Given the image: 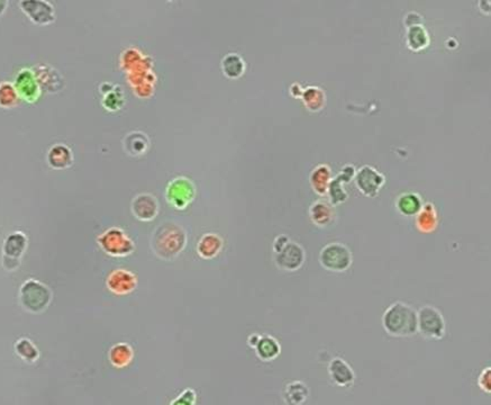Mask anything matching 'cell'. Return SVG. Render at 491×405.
I'll return each mask as SVG.
<instances>
[{
    "label": "cell",
    "instance_id": "obj_1",
    "mask_svg": "<svg viewBox=\"0 0 491 405\" xmlns=\"http://www.w3.org/2000/svg\"><path fill=\"white\" fill-rule=\"evenodd\" d=\"M186 244L187 233L181 226L172 221L160 224L151 237V248L162 260H174L185 249Z\"/></svg>",
    "mask_w": 491,
    "mask_h": 405
},
{
    "label": "cell",
    "instance_id": "obj_2",
    "mask_svg": "<svg viewBox=\"0 0 491 405\" xmlns=\"http://www.w3.org/2000/svg\"><path fill=\"white\" fill-rule=\"evenodd\" d=\"M382 327L393 338H411L417 334V311L409 304L397 301L382 314Z\"/></svg>",
    "mask_w": 491,
    "mask_h": 405
},
{
    "label": "cell",
    "instance_id": "obj_3",
    "mask_svg": "<svg viewBox=\"0 0 491 405\" xmlns=\"http://www.w3.org/2000/svg\"><path fill=\"white\" fill-rule=\"evenodd\" d=\"M52 292L45 284L40 283L38 279H27L20 286V301L24 310L27 312H44L52 301Z\"/></svg>",
    "mask_w": 491,
    "mask_h": 405
},
{
    "label": "cell",
    "instance_id": "obj_4",
    "mask_svg": "<svg viewBox=\"0 0 491 405\" xmlns=\"http://www.w3.org/2000/svg\"><path fill=\"white\" fill-rule=\"evenodd\" d=\"M446 332L443 313L433 307L424 305L417 311V333L428 340H442Z\"/></svg>",
    "mask_w": 491,
    "mask_h": 405
},
{
    "label": "cell",
    "instance_id": "obj_5",
    "mask_svg": "<svg viewBox=\"0 0 491 405\" xmlns=\"http://www.w3.org/2000/svg\"><path fill=\"white\" fill-rule=\"evenodd\" d=\"M97 242L101 250L112 257H128L135 250V243L128 233L119 226H113L103 232Z\"/></svg>",
    "mask_w": 491,
    "mask_h": 405
},
{
    "label": "cell",
    "instance_id": "obj_6",
    "mask_svg": "<svg viewBox=\"0 0 491 405\" xmlns=\"http://www.w3.org/2000/svg\"><path fill=\"white\" fill-rule=\"evenodd\" d=\"M352 263V252L341 242L328 243L319 252V263L327 272H345Z\"/></svg>",
    "mask_w": 491,
    "mask_h": 405
},
{
    "label": "cell",
    "instance_id": "obj_7",
    "mask_svg": "<svg viewBox=\"0 0 491 405\" xmlns=\"http://www.w3.org/2000/svg\"><path fill=\"white\" fill-rule=\"evenodd\" d=\"M29 239L24 232L15 231L7 235L3 246V266L9 272L17 270L20 259L27 251Z\"/></svg>",
    "mask_w": 491,
    "mask_h": 405
},
{
    "label": "cell",
    "instance_id": "obj_8",
    "mask_svg": "<svg viewBox=\"0 0 491 405\" xmlns=\"http://www.w3.org/2000/svg\"><path fill=\"white\" fill-rule=\"evenodd\" d=\"M13 84L17 90L20 99L29 104L36 103L42 95V89L32 68L20 69L15 75Z\"/></svg>",
    "mask_w": 491,
    "mask_h": 405
},
{
    "label": "cell",
    "instance_id": "obj_9",
    "mask_svg": "<svg viewBox=\"0 0 491 405\" xmlns=\"http://www.w3.org/2000/svg\"><path fill=\"white\" fill-rule=\"evenodd\" d=\"M275 260L278 268L281 270L297 272L306 260V252L299 243L289 241L280 252L275 253Z\"/></svg>",
    "mask_w": 491,
    "mask_h": 405
},
{
    "label": "cell",
    "instance_id": "obj_10",
    "mask_svg": "<svg viewBox=\"0 0 491 405\" xmlns=\"http://www.w3.org/2000/svg\"><path fill=\"white\" fill-rule=\"evenodd\" d=\"M165 196L169 204L178 209H186L195 197V187L190 180L183 177L176 178L170 182L165 191Z\"/></svg>",
    "mask_w": 491,
    "mask_h": 405
},
{
    "label": "cell",
    "instance_id": "obj_11",
    "mask_svg": "<svg viewBox=\"0 0 491 405\" xmlns=\"http://www.w3.org/2000/svg\"><path fill=\"white\" fill-rule=\"evenodd\" d=\"M20 7L38 25H49L55 20L54 6L47 0H22Z\"/></svg>",
    "mask_w": 491,
    "mask_h": 405
},
{
    "label": "cell",
    "instance_id": "obj_12",
    "mask_svg": "<svg viewBox=\"0 0 491 405\" xmlns=\"http://www.w3.org/2000/svg\"><path fill=\"white\" fill-rule=\"evenodd\" d=\"M137 285H139L137 276L125 268H117L113 270L106 279L108 290L117 296L128 295L137 288Z\"/></svg>",
    "mask_w": 491,
    "mask_h": 405
},
{
    "label": "cell",
    "instance_id": "obj_13",
    "mask_svg": "<svg viewBox=\"0 0 491 405\" xmlns=\"http://www.w3.org/2000/svg\"><path fill=\"white\" fill-rule=\"evenodd\" d=\"M356 184L362 194L369 197L376 196L384 184V176L372 165H365L356 172Z\"/></svg>",
    "mask_w": 491,
    "mask_h": 405
},
{
    "label": "cell",
    "instance_id": "obj_14",
    "mask_svg": "<svg viewBox=\"0 0 491 405\" xmlns=\"http://www.w3.org/2000/svg\"><path fill=\"white\" fill-rule=\"evenodd\" d=\"M42 91L58 93L64 86V78L58 70L47 64H40L32 68Z\"/></svg>",
    "mask_w": 491,
    "mask_h": 405
},
{
    "label": "cell",
    "instance_id": "obj_15",
    "mask_svg": "<svg viewBox=\"0 0 491 405\" xmlns=\"http://www.w3.org/2000/svg\"><path fill=\"white\" fill-rule=\"evenodd\" d=\"M132 212L137 220L149 222L156 219L159 213V202L156 196L149 193L136 195L132 200Z\"/></svg>",
    "mask_w": 491,
    "mask_h": 405
},
{
    "label": "cell",
    "instance_id": "obj_16",
    "mask_svg": "<svg viewBox=\"0 0 491 405\" xmlns=\"http://www.w3.org/2000/svg\"><path fill=\"white\" fill-rule=\"evenodd\" d=\"M327 371L332 381L338 388H350L356 381V373L344 359L336 357L331 360Z\"/></svg>",
    "mask_w": 491,
    "mask_h": 405
},
{
    "label": "cell",
    "instance_id": "obj_17",
    "mask_svg": "<svg viewBox=\"0 0 491 405\" xmlns=\"http://www.w3.org/2000/svg\"><path fill=\"white\" fill-rule=\"evenodd\" d=\"M354 175H356L354 167L352 165H345L342 168L341 172L331 179L327 193L330 195V202L333 205H338L347 200V193L344 191L343 182H349Z\"/></svg>",
    "mask_w": 491,
    "mask_h": 405
},
{
    "label": "cell",
    "instance_id": "obj_18",
    "mask_svg": "<svg viewBox=\"0 0 491 405\" xmlns=\"http://www.w3.org/2000/svg\"><path fill=\"white\" fill-rule=\"evenodd\" d=\"M310 217L312 222L318 228H327L332 226L336 217L334 205L328 200H316L310 205Z\"/></svg>",
    "mask_w": 491,
    "mask_h": 405
},
{
    "label": "cell",
    "instance_id": "obj_19",
    "mask_svg": "<svg viewBox=\"0 0 491 405\" xmlns=\"http://www.w3.org/2000/svg\"><path fill=\"white\" fill-rule=\"evenodd\" d=\"M47 161L50 167L56 170L69 168L73 163V152L64 143H55L47 151Z\"/></svg>",
    "mask_w": 491,
    "mask_h": 405
},
{
    "label": "cell",
    "instance_id": "obj_20",
    "mask_svg": "<svg viewBox=\"0 0 491 405\" xmlns=\"http://www.w3.org/2000/svg\"><path fill=\"white\" fill-rule=\"evenodd\" d=\"M224 241L217 233H205L197 244V252L202 259H214L222 251Z\"/></svg>",
    "mask_w": 491,
    "mask_h": 405
},
{
    "label": "cell",
    "instance_id": "obj_21",
    "mask_svg": "<svg viewBox=\"0 0 491 405\" xmlns=\"http://www.w3.org/2000/svg\"><path fill=\"white\" fill-rule=\"evenodd\" d=\"M257 358L264 362H273L281 353V346L277 339L269 334H261L255 347Z\"/></svg>",
    "mask_w": 491,
    "mask_h": 405
},
{
    "label": "cell",
    "instance_id": "obj_22",
    "mask_svg": "<svg viewBox=\"0 0 491 405\" xmlns=\"http://www.w3.org/2000/svg\"><path fill=\"white\" fill-rule=\"evenodd\" d=\"M134 355L135 353L130 344L126 342H119L110 348L108 351V359L114 367L121 369V368L128 367V364L133 362Z\"/></svg>",
    "mask_w": 491,
    "mask_h": 405
},
{
    "label": "cell",
    "instance_id": "obj_23",
    "mask_svg": "<svg viewBox=\"0 0 491 405\" xmlns=\"http://www.w3.org/2000/svg\"><path fill=\"white\" fill-rule=\"evenodd\" d=\"M310 395V390L301 381H294L286 385L282 392L283 402L286 405H303Z\"/></svg>",
    "mask_w": 491,
    "mask_h": 405
},
{
    "label": "cell",
    "instance_id": "obj_24",
    "mask_svg": "<svg viewBox=\"0 0 491 405\" xmlns=\"http://www.w3.org/2000/svg\"><path fill=\"white\" fill-rule=\"evenodd\" d=\"M423 200L422 197L419 196L416 193H404L399 195L396 200V207L400 214L405 216H414L417 215L419 211L422 209Z\"/></svg>",
    "mask_w": 491,
    "mask_h": 405
},
{
    "label": "cell",
    "instance_id": "obj_25",
    "mask_svg": "<svg viewBox=\"0 0 491 405\" xmlns=\"http://www.w3.org/2000/svg\"><path fill=\"white\" fill-rule=\"evenodd\" d=\"M331 182V169L327 165H318L310 174V184L314 191L319 195H325Z\"/></svg>",
    "mask_w": 491,
    "mask_h": 405
},
{
    "label": "cell",
    "instance_id": "obj_26",
    "mask_svg": "<svg viewBox=\"0 0 491 405\" xmlns=\"http://www.w3.org/2000/svg\"><path fill=\"white\" fill-rule=\"evenodd\" d=\"M417 228L422 232H431L437 228V214L433 204L428 202L423 205L416 219Z\"/></svg>",
    "mask_w": 491,
    "mask_h": 405
},
{
    "label": "cell",
    "instance_id": "obj_27",
    "mask_svg": "<svg viewBox=\"0 0 491 405\" xmlns=\"http://www.w3.org/2000/svg\"><path fill=\"white\" fill-rule=\"evenodd\" d=\"M222 69L229 78H237L244 73L245 62L240 54L229 53L222 58Z\"/></svg>",
    "mask_w": 491,
    "mask_h": 405
},
{
    "label": "cell",
    "instance_id": "obj_28",
    "mask_svg": "<svg viewBox=\"0 0 491 405\" xmlns=\"http://www.w3.org/2000/svg\"><path fill=\"white\" fill-rule=\"evenodd\" d=\"M15 353L27 362H35L40 358V351L31 339L20 338L17 340L15 344Z\"/></svg>",
    "mask_w": 491,
    "mask_h": 405
},
{
    "label": "cell",
    "instance_id": "obj_29",
    "mask_svg": "<svg viewBox=\"0 0 491 405\" xmlns=\"http://www.w3.org/2000/svg\"><path fill=\"white\" fill-rule=\"evenodd\" d=\"M20 99L17 90L13 82L1 81L0 82V108L10 110L20 104Z\"/></svg>",
    "mask_w": 491,
    "mask_h": 405
},
{
    "label": "cell",
    "instance_id": "obj_30",
    "mask_svg": "<svg viewBox=\"0 0 491 405\" xmlns=\"http://www.w3.org/2000/svg\"><path fill=\"white\" fill-rule=\"evenodd\" d=\"M408 47L413 50H421L426 47L428 43V31L422 24H414L407 29Z\"/></svg>",
    "mask_w": 491,
    "mask_h": 405
},
{
    "label": "cell",
    "instance_id": "obj_31",
    "mask_svg": "<svg viewBox=\"0 0 491 405\" xmlns=\"http://www.w3.org/2000/svg\"><path fill=\"white\" fill-rule=\"evenodd\" d=\"M125 149L130 154H141L146 150L149 139L146 134L139 131L130 132L124 139Z\"/></svg>",
    "mask_w": 491,
    "mask_h": 405
},
{
    "label": "cell",
    "instance_id": "obj_32",
    "mask_svg": "<svg viewBox=\"0 0 491 405\" xmlns=\"http://www.w3.org/2000/svg\"><path fill=\"white\" fill-rule=\"evenodd\" d=\"M303 104L310 110H319L325 104V93L321 88L310 86L305 88L301 94Z\"/></svg>",
    "mask_w": 491,
    "mask_h": 405
},
{
    "label": "cell",
    "instance_id": "obj_33",
    "mask_svg": "<svg viewBox=\"0 0 491 405\" xmlns=\"http://www.w3.org/2000/svg\"><path fill=\"white\" fill-rule=\"evenodd\" d=\"M124 103V96L119 86L112 88L108 93L105 94L104 99H103V105L106 110H119L121 105Z\"/></svg>",
    "mask_w": 491,
    "mask_h": 405
},
{
    "label": "cell",
    "instance_id": "obj_34",
    "mask_svg": "<svg viewBox=\"0 0 491 405\" xmlns=\"http://www.w3.org/2000/svg\"><path fill=\"white\" fill-rule=\"evenodd\" d=\"M169 405H197V393L192 388H186Z\"/></svg>",
    "mask_w": 491,
    "mask_h": 405
},
{
    "label": "cell",
    "instance_id": "obj_35",
    "mask_svg": "<svg viewBox=\"0 0 491 405\" xmlns=\"http://www.w3.org/2000/svg\"><path fill=\"white\" fill-rule=\"evenodd\" d=\"M478 385L485 393H491V368H483L478 378Z\"/></svg>",
    "mask_w": 491,
    "mask_h": 405
},
{
    "label": "cell",
    "instance_id": "obj_36",
    "mask_svg": "<svg viewBox=\"0 0 491 405\" xmlns=\"http://www.w3.org/2000/svg\"><path fill=\"white\" fill-rule=\"evenodd\" d=\"M289 241V237H287V235H281L275 237V241H273V246H272L273 251H275V255L278 253V252H280Z\"/></svg>",
    "mask_w": 491,
    "mask_h": 405
},
{
    "label": "cell",
    "instance_id": "obj_37",
    "mask_svg": "<svg viewBox=\"0 0 491 405\" xmlns=\"http://www.w3.org/2000/svg\"><path fill=\"white\" fill-rule=\"evenodd\" d=\"M260 337L261 334H259V333H253V334H251V336L249 337V339H248V346H249L250 348H252V349H255V347L257 346V341H259Z\"/></svg>",
    "mask_w": 491,
    "mask_h": 405
},
{
    "label": "cell",
    "instance_id": "obj_38",
    "mask_svg": "<svg viewBox=\"0 0 491 405\" xmlns=\"http://www.w3.org/2000/svg\"><path fill=\"white\" fill-rule=\"evenodd\" d=\"M7 6H8V1H7V0H0V16L5 13Z\"/></svg>",
    "mask_w": 491,
    "mask_h": 405
}]
</instances>
